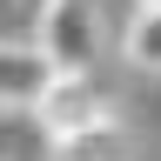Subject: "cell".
Returning a JSON list of instances; mask_svg holds the SVG:
<instances>
[{
    "label": "cell",
    "instance_id": "cell-7",
    "mask_svg": "<svg viewBox=\"0 0 161 161\" xmlns=\"http://www.w3.org/2000/svg\"><path fill=\"white\" fill-rule=\"evenodd\" d=\"M128 7H161V0H128Z\"/></svg>",
    "mask_w": 161,
    "mask_h": 161
},
{
    "label": "cell",
    "instance_id": "cell-3",
    "mask_svg": "<svg viewBox=\"0 0 161 161\" xmlns=\"http://www.w3.org/2000/svg\"><path fill=\"white\" fill-rule=\"evenodd\" d=\"M47 80H54V60L34 40H7L0 34V114H27Z\"/></svg>",
    "mask_w": 161,
    "mask_h": 161
},
{
    "label": "cell",
    "instance_id": "cell-5",
    "mask_svg": "<svg viewBox=\"0 0 161 161\" xmlns=\"http://www.w3.org/2000/svg\"><path fill=\"white\" fill-rule=\"evenodd\" d=\"M121 54H128L141 74H161V7H134V14H128Z\"/></svg>",
    "mask_w": 161,
    "mask_h": 161
},
{
    "label": "cell",
    "instance_id": "cell-4",
    "mask_svg": "<svg viewBox=\"0 0 161 161\" xmlns=\"http://www.w3.org/2000/svg\"><path fill=\"white\" fill-rule=\"evenodd\" d=\"M47 161H134V141H128L121 121H101V128H80V134L47 141Z\"/></svg>",
    "mask_w": 161,
    "mask_h": 161
},
{
    "label": "cell",
    "instance_id": "cell-2",
    "mask_svg": "<svg viewBox=\"0 0 161 161\" xmlns=\"http://www.w3.org/2000/svg\"><path fill=\"white\" fill-rule=\"evenodd\" d=\"M27 114L40 121V134H47V141L80 134V128H101V121H121V114H114V101L94 87V67H87V74H54Z\"/></svg>",
    "mask_w": 161,
    "mask_h": 161
},
{
    "label": "cell",
    "instance_id": "cell-6",
    "mask_svg": "<svg viewBox=\"0 0 161 161\" xmlns=\"http://www.w3.org/2000/svg\"><path fill=\"white\" fill-rule=\"evenodd\" d=\"M14 7H20V14H40V0H14Z\"/></svg>",
    "mask_w": 161,
    "mask_h": 161
},
{
    "label": "cell",
    "instance_id": "cell-1",
    "mask_svg": "<svg viewBox=\"0 0 161 161\" xmlns=\"http://www.w3.org/2000/svg\"><path fill=\"white\" fill-rule=\"evenodd\" d=\"M34 47L54 60V74H87L101 60V0H40Z\"/></svg>",
    "mask_w": 161,
    "mask_h": 161
}]
</instances>
